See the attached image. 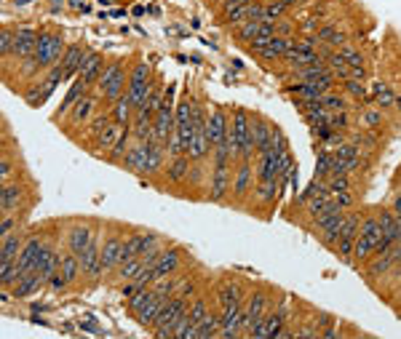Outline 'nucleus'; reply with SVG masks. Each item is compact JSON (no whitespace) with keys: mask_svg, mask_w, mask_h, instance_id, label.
Segmentation results:
<instances>
[{"mask_svg":"<svg viewBox=\"0 0 401 339\" xmlns=\"http://www.w3.org/2000/svg\"><path fill=\"white\" fill-rule=\"evenodd\" d=\"M129 72H132V59L129 56H112V59H107V65H105V70H102L100 75V83L94 86L107 104H112L115 99L126 94V88H129Z\"/></svg>","mask_w":401,"mask_h":339,"instance_id":"nucleus-1","label":"nucleus"},{"mask_svg":"<svg viewBox=\"0 0 401 339\" xmlns=\"http://www.w3.org/2000/svg\"><path fill=\"white\" fill-rule=\"evenodd\" d=\"M35 200H38V187H35L33 176H16L11 182H3V190H0V208L3 211L0 214L19 211V208H30L33 211Z\"/></svg>","mask_w":401,"mask_h":339,"instance_id":"nucleus-2","label":"nucleus"},{"mask_svg":"<svg viewBox=\"0 0 401 339\" xmlns=\"http://www.w3.org/2000/svg\"><path fill=\"white\" fill-rule=\"evenodd\" d=\"M105 107H107V102L100 97V91H97V88H91L89 94H86V97H80L78 102H75V107L67 112V118L59 123V129L65 131V136L75 139L80 129H83V126H86V123H89L97 112H102Z\"/></svg>","mask_w":401,"mask_h":339,"instance_id":"nucleus-3","label":"nucleus"},{"mask_svg":"<svg viewBox=\"0 0 401 339\" xmlns=\"http://www.w3.org/2000/svg\"><path fill=\"white\" fill-rule=\"evenodd\" d=\"M102 232H105V222H100V219H67L62 243H65L67 252L80 257Z\"/></svg>","mask_w":401,"mask_h":339,"instance_id":"nucleus-4","label":"nucleus"},{"mask_svg":"<svg viewBox=\"0 0 401 339\" xmlns=\"http://www.w3.org/2000/svg\"><path fill=\"white\" fill-rule=\"evenodd\" d=\"M255 185H257L255 161H249V158L235 161L233 190H230V206L238 208V211H246V208H249V200H252V193H255Z\"/></svg>","mask_w":401,"mask_h":339,"instance_id":"nucleus-5","label":"nucleus"},{"mask_svg":"<svg viewBox=\"0 0 401 339\" xmlns=\"http://www.w3.org/2000/svg\"><path fill=\"white\" fill-rule=\"evenodd\" d=\"M279 294H281V289H273L270 284H262V281L252 284L249 294H246V302H244V316H246L249 328L255 326L257 321L265 316L270 307L276 305ZM249 328H246V334H249Z\"/></svg>","mask_w":401,"mask_h":339,"instance_id":"nucleus-6","label":"nucleus"},{"mask_svg":"<svg viewBox=\"0 0 401 339\" xmlns=\"http://www.w3.org/2000/svg\"><path fill=\"white\" fill-rule=\"evenodd\" d=\"M153 80H156L153 67L145 62V56L134 54L132 56V72H129V88H126V94L132 97L134 107H137V109L145 104L147 94H150V88H153Z\"/></svg>","mask_w":401,"mask_h":339,"instance_id":"nucleus-7","label":"nucleus"},{"mask_svg":"<svg viewBox=\"0 0 401 339\" xmlns=\"http://www.w3.org/2000/svg\"><path fill=\"white\" fill-rule=\"evenodd\" d=\"M252 284L246 278H238L235 273H223L214 284V305L217 307H230V305H244L246 294H249Z\"/></svg>","mask_w":401,"mask_h":339,"instance_id":"nucleus-8","label":"nucleus"},{"mask_svg":"<svg viewBox=\"0 0 401 339\" xmlns=\"http://www.w3.org/2000/svg\"><path fill=\"white\" fill-rule=\"evenodd\" d=\"M67 51V43H65V35L59 33V30H51V27H43L41 33H38V45H35V59L41 62L43 70H51L54 65L62 62V56Z\"/></svg>","mask_w":401,"mask_h":339,"instance_id":"nucleus-9","label":"nucleus"},{"mask_svg":"<svg viewBox=\"0 0 401 339\" xmlns=\"http://www.w3.org/2000/svg\"><path fill=\"white\" fill-rule=\"evenodd\" d=\"M190 168H193V161H190L188 155L169 158L166 168H164L161 179L156 182V187H161V190H169V193H174V195L182 198V195H185V187H188Z\"/></svg>","mask_w":401,"mask_h":339,"instance_id":"nucleus-10","label":"nucleus"},{"mask_svg":"<svg viewBox=\"0 0 401 339\" xmlns=\"http://www.w3.org/2000/svg\"><path fill=\"white\" fill-rule=\"evenodd\" d=\"M188 313V299L185 296H169L164 307H161V313L156 318V326L150 328V334L158 339L164 337H174V323H177L179 318Z\"/></svg>","mask_w":401,"mask_h":339,"instance_id":"nucleus-11","label":"nucleus"},{"mask_svg":"<svg viewBox=\"0 0 401 339\" xmlns=\"http://www.w3.org/2000/svg\"><path fill=\"white\" fill-rule=\"evenodd\" d=\"M249 136H252V112L235 104V107H230V134H228V142H230L235 161L244 158V147Z\"/></svg>","mask_w":401,"mask_h":339,"instance_id":"nucleus-12","label":"nucleus"},{"mask_svg":"<svg viewBox=\"0 0 401 339\" xmlns=\"http://www.w3.org/2000/svg\"><path fill=\"white\" fill-rule=\"evenodd\" d=\"M281 190H284V187H281L279 179H273V182H257L246 211H249V214H260L262 219H270V211L276 208V200H279Z\"/></svg>","mask_w":401,"mask_h":339,"instance_id":"nucleus-13","label":"nucleus"},{"mask_svg":"<svg viewBox=\"0 0 401 339\" xmlns=\"http://www.w3.org/2000/svg\"><path fill=\"white\" fill-rule=\"evenodd\" d=\"M193 262L190 259V254L179 246V243L169 241L166 249H164V254H161V259L156 262V267H153V278H166V275H177L179 270H185V264ZM153 281V284H156Z\"/></svg>","mask_w":401,"mask_h":339,"instance_id":"nucleus-14","label":"nucleus"},{"mask_svg":"<svg viewBox=\"0 0 401 339\" xmlns=\"http://www.w3.org/2000/svg\"><path fill=\"white\" fill-rule=\"evenodd\" d=\"M228 134H230V109H225L223 104H214L209 118H206V136H209L212 147L223 144Z\"/></svg>","mask_w":401,"mask_h":339,"instance_id":"nucleus-15","label":"nucleus"},{"mask_svg":"<svg viewBox=\"0 0 401 339\" xmlns=\"http://www.w3.org/2000/svg\"><path fill=\"white\" fill-rule=\"evenodd\" d=\"M123 129H126V126H121V123H110L105 131L97 134L94 139H89V142L83 144V150H86V153H91L94 158H102V161H105V158H107V153H110L112 147H115V142L121 139Z\"/></svg>","mask_w":401,"mask_h":339,"instance_id":"nucleus-16","label":"nucleus"},{"mask_svg":"<svg viewBox=\"0 0 401 339\" xmlns=\"http://www.w3.org/2000/svg\"><path fill=\"white\" fill-rule=\"evenodd\" d=\"M276 129H279V126L270 121L267 115H262V112H252V136H255L257 155H262V153H267V150H270Z\"/></svg>","mask_w":401,"mask_h":339,"instance_id":"nucleus-17","label":"nucleus"},{"mask_svg":"<svg viewBox=\"0 0 401 339\" xmlns=\"http://www.w3.org/2000/svg\"><path fill=\"white\" fill-rule=\"evenodd\" d=\"M89 45L83 43V41H78V43H67V51L65 56H62V70H65V77L67 80H75L80 72V67H83V62H86V56H89Z\"/></svg>","mask_w":401,"mask_h":339,"instance_id":"nucleus-18","label":"nucleus"},{"mask_svg":"<svg viewBox=\"0 0 401 339\" xmlns=\"http://www.w3.org/2000/svg\"><path fill=\"white\" fill-rule=\"evenodd\" d=\"M48 281H46L43 275L38 273V270H30V273H24L11 289H6V291H11V299H30L35 296L38 291H43Z\"/></svg>","mask_w":401,"mask_h":339,"instance_id":"nucleus-19","label":"nucleus"},{"mask_svg":"<svg viewBox=\"0 0 401 339\" xmlns=\"http://www.w3.org/2000/svg\"><path fill=\"white\" fill-rule=\"evenodd\" d=\"M89 91H91L89 83H86V80H80V77H75V80L70 83V91H67V94H65V99H62V104H59V107H56V112H54V115H51V121H54V123H62V121H65V118H67V112H70V109L75 107V102H78L80 97H86Z\"/></svg>","mask_w":401,"mask_h":339,"instance_id":"nucleus-20","label":"nucleus"},{"mask_svg":"<svg viewBox=\"0 0 401 339\" xmlns=\"http://www.w3.org/2000/svg\"><path fill=\"white\" fill-rule=\"evenodd\" d=\"M16 30V43H14V56L11 59H27V56L35 54V45H38V33L35 27H27V24H19L14 27ZM9 62V59H6Z\"/></svg>","mask_w":401,"mask_h":339,"instance_id":"nucleus-21","label":"nucleus"},{"mask_svg":"<svg viewBox=\"0 0 401 339\" xmlns=\"http://www.w3.org/2000/svg\"><path fill=\"white\" fill-rule=\"evenodd\" d=\"M54 88H56V83H51V80L43 75V77H38V80H33L30 86L22 88V99L30 107H43L46 99L54 94Z\"/></svg>","mask_w":401,"mask_h":339,"instance_id":"nucleus-22","label":"nucleus"},{"mask_svg":"<svg viewBox=\"0 0 401 339\" xmlns=\"http://www.w3.org/2000/svg\"><path fill=\"white\" fill-rule=\"evenodd\" d=\"M142 270H145V259H142V257L126 259V262H121L110 275H107V284L121 286V284H129V281H137V278L142 275Z\"/></svg>","mask_w":401,"mask_h":339,"instance_id":"nucleus-23","label":"nucleus"},{"mask_svg":"<svg viewBox=\"0 0 401 339\" xmlns=\"http://www.w3.org/2000/svg\"><path fill=\"white\" fill-rule=\"evenodd\" d=\"M358 112V126L361 129H369V131H380V129H385L388 126V109L378 107V104H361V107L356 109Z\"/></svg>","mask_w":401,"mask_h":339,"instance_id":"nucleus-24","label":"nucleus"},{"mask_svg":"<svg viewBox=\"0 0 401 339\" xmlns=\"http://www.w3.org/2000/svg\"><path fill=\"white\" fill-rule=\"evenodd\" d=\"M145 158H147V142H137V139H134L132 147H129V153H126V158L121 161L118 168H123V171H129V174L142 179V171H145Z\"/></svg>","mask_w":401,"mask_h":339,"instance_id":"nucleus-25","label":"nucleus"},{"mask_svg":"<svg viewBox=\"0 0 401 339\" xmlns=\"http://www.w3.org/2000/svg\"><path fill=\"white\" fill-rule=\"evenodd\" d=\"M27 235H30V230L24 227V230H16V232H11V235H6V238H3V243H0V264L16 262V259H19L24 243H27Z\"/></svg>","mask_w":401,"mask_h":339,"instance_id":"nucleus-26","label":"nucleus"},{"mask_svg":"<svg viewBox=\"0 0 401 339\" xmlns=\"http://www.w3.org/2000/svg\"><path fill=\"white\" fill-rule=\"evenodd\" d=\"M375 214H378V222H380V230H383V238H388V241L399 243V230H401V219L390 211L388 203H380L375 206Z\"/></svg>","mask_w":401,"mask_h":339,"instance_id":"nucleus-27","label":"nucleus"},{"mask_svg":"<svg viewBox=\"0 0 401 339\" xmlns=\"http://www.w3.org/2000/svg\"><path fill=\"white\" fill-rule=\"evenodd\" d=\"M105 65H107V56L100 54V51H89V56H86V62H83V67H80L78 77L80 80H86L91 88L100 83V75L102 70H105Z\"/></svg>","mask_w":401,"mask_h":339,"instance_id":"nucleus-28","label":"nucleus"},{"mask_svg":"<svg viewBox=\"0 0 401 339\" xmlns=\"http://www.w3.org/2000/svg\"><path fill=\"white\" fill-rule=\"evenodd\" d=\"M59 273L65 275V281L70 284V289H78L83 284V270H80V257L73 252L62 254V264H59Z\"/></svg>","mask_w":401,"mask_h":339,"instance_id":"nucleus-29","label":"nucleus"},{"mask_svg":"<svg viewBox=\"0 0 401 339\" xmlns=\"http://www.w3.org/2000/svg\"><path fill=\"white\" fill-rule=\"evenodd\" d=\"M153 291H156V289H153ZM166 299H169V296H161L156 291V296H153V299H150V302H147V305L142 307L137 316H134V321L145 328V331H150V328L156 326V318H158V313H161V307H164V302H166Z\"/></svg>","mask_w":401,"mask_h":339,"instance_id":"nucleus-30","label":"nucleus"},{"mask_svg":"<svg viewBox=\"0 0 401 339\" xmlns=\"http://www.w3.org/2000/svg\"><path fill=\"white\" fill-rule=\"evenodd\" d=\"M188 158L193 163H200V161H209V158H212V142H209L206 131H196V136L190 139Z\"/></svg>","mask_w":401,"mask_h":339,"instance_id":"nucleus-31","label":"nucleus"},{"mask_svg":"<svg viewBox=\"0 0 401 339\" xmlns=\"http://www.w3.org/2000/svg\"><path fill=\"white\" fill-rule=\"evenodd\" d=\"M110 107V115L115 123H121V126H129L134 118V112H137V107H134V102L129 94H123V97H118L112 104H107Z\"/></svg>","mask_w":401,"mask_h":339,"instance_id":"nucleus-32","label":"nucleus"},{"mask_svg":"<svg viewBox=\"0 0 401 339\" xmlns=\"http://www.w3.org/2000/svg\"><path fill=\"white\" fill-rule=\"evenodd\" d=\"M337 88L346 94L348 99H353V102H361V104H367L369 102V88H367V80H356V77H348L343 83H337Z\"/></svg>","mask_w":401,"mask_h":339,"instance_id":"nucleus-33","label":"nucleus"},{"mask_svg":"<svg viewBox=\"0 0 401 339\" xmlns=\"http://www.w3.org/2000/svg\"><path fill=\"white\" fill-rule=\"evenodd\" d=\"M134 142V134H132V126H126L121 134V139L115 142V147H112L110 153H107V158H105V163L110 166H121V161L126 158V153H129V147H132Z\"/></svg>","mask_w":401,"mask_h":339,"instance_id":"nucleus-34","label":"nucleus"},{"mask_svg":"<svg viewBox=\"0 0 401 339\" xmlns=\"http://www.w3.org/2000/svg\"><path fill=\"white\" fill-rule=\"evenodd\" d=\"M369 102H375L378 107L383 109H393V102H396V91L388 86V83H375V86L369 88Z\"/></svg>","mask_w":401,"mask_h":339,"instance_id":"nucleus-35","label":"nucleus"},{"mask_svg":"<svg viewBox=\"0 0 401 339\" xmlns=\"http://www.w3.org/2000/svg\"><path fill=\"white\" fill-rule=\"evenodd\" d=\"M129 126H132V134L137 142H150L153 139V118H145L142 112H134Z\"/></svg>","mask_w":401,"mask_h":339,"instance_id":"nucleus-36","label":"nucleus"},{"mask_svg":"<svg viewBox=\"0 0 401 339\" xmlns=\"http://www.w3.org/2000/svg\"><path fill=\"white\" fill-rule=\"evenodd\" d=\"M153 296H156V291H153V286H145V289H137V291H134L132 296H126V310H129V316H137V313H139V310H142V307L147 305V302H150V299H153Z\"/></svg>","mask_w":401,"mask_h":339,"instance_id":"nucleus-37","label":"nucleus"},{"mask_svg":"<svg viewBox=\"0 0 401 339\" xmlns=\"http://www.w3.org/2000/svg\"><path fill=\"white\" fill-rule=\"evenodd\" d=\"M332 161H334V153L329 147H319V155H316V168H313V176L316 179H329L332 176Z\"/></svg>","mask_w":401,"mask_h":339,"instance_id":"nucleus-38","label":"nucleus"},{"mask_svg":"<svg viewBox=\"0 0 401 339\" xmlns=\"http://www.w3.org/2000/svg\"><path fill=\"white\" fill-rule=\"evenodd\" d=\"M220 328H223V323H220V310L214 307L209 316L203 318L198 323V339H214L220 337Z\"/></svg>","mask_w":401,"mask_h":339,"instance_id":"nucleus-39","label":"nucleus"},{"mask_svg":"<svg viewBox=\"0 0 401 339\" xmlns=\"http://www.w3.org/2000/svg\"><path fill=\"white\" fill-rule=\"evenodd\" d=\"M260 30H262V22H241L238 27H233L230 33H233L235 43L246 45V43H252L257 35H260Z\"/></svg>","mask_w":401,"mask_h":339,"instance_id":"nucleus-40","label":"nucleus"},{"mask_svg":"<svg viewBox=\"0 0 401 339\" xmlns=\"http://www.w3.org/2000/svg\"><path fill=\"white\" fill-rule=\"evenodd\" d=\"M174 337L177 339H198V323L190 318V313H185V316L174 323Z\"/></svg>","mask_w":401,"mask_h":339,"instance_id":"nucleus-41","label":"nucleus"},{"mask_svg":"<svg viewBox=\"0 0 401 339\" xmlns=\"http://www.w3.org/2000/svg\"><path fill=\"white\" fill-rule=\"evenodd\" d=\"M24 275V270L19 267V262H3L0 264V286L3 289H11L19 278Z\"/></svg>","mask_w":401,"mask_h":339,"instance_id":"nucleus-42","label":"nucleus"},{"mask_svg":"<svg viewBox=\"0 0 401 339\" xmlns=\"http://www.w3.org/2000/svg\"><path fill=\"white\" fill-rule=\"evenodd\" d=\"M14 43H16V30L9 27V24H3V30H0V54H3V62L14 56Z\"/></svg>","mask_w":401,"mask_h":339,"instance_id":"nucleus-43","label":"nucleus"},{"mask_svg":"<svg viewBox=\"0 0 401 339\" xmlns=\"http://www.w3.org/2000/svg\"><path fill=\"white\" fill-rule=\"evenodd\" d=\"M289 14V9L284 6V0H267L265 3V19L262 22H279Z\"/></svg>","mask_w":401,"mask_h":339,"instance_id":"nucleus-44","label":"nucleus"},{"mask_svg":"<svg viewBox=\"0 0 401 339\" xmlns=\"http://www.w3.org/2000/svg\"><path fill=\"white\" fill-rule=\"evenodd\" d=\"M252 0H223L220 6H217V19L223 22V19H228L233 11H238V9H244V6H249Z\"/></svg>","mask_w":401,"mask_h":339,"instance_id":"nucleus-45","label":"nucleus"},{"mask_svg":"<svg viewBox=\"0 0 401 339\" xmlns=\"http://www.w3.org/2000/svg\"><path fill=\"white\" fill-rule=\"evenodd\" d=\"M276 35H279V38H294V35H297V22H292L287 16L279 19V22H276Z\"/></svg>","mask_w":401,"mask_h":339,"instance_id":"nucleus-46","label":"nucleus"},{"mask_svg":"<svg viewBox=\"0 0 401 339\" xmlns=\"http://www.w3.org/2000/svg\"><path fill=\"white\" fill-rule=\"evenodd\" d=\"M332 200L340 208H346V211H348V208H356L358 206V200H356V195H353V190H348V193H334Z\"/></svg>","mask_w":401,"mask_h":339,"instance_id":"nucleus-47","label":"nucleus"},{"mask_svg":"<svg viewBox=\"0 0 401 339\" xmlns=\"http://www.w3.org/2000/svg\"><path fill=\"white\" fill-rule=\"evenodd\" d=\"M388 206H390V211H393V214L401 219V190H393V193H390Z\"/></svg>","mask_w":401,"mask_h":339,"instance_id":"nucleus-48","label":"nucleus"},{"mask_svg":"<svg viewBox=\"0 0 401 339\" xmlns=\"http://www.w3.org/2000/svg\"><path fill=\"white\" fill-rule=\"evenodd\" d=\"M313 0H284V6L289 9V11H294V9H302V6H311Z\"/></svg>","mask_w":401,"mask_h":339,"instance_id":"nucleus-49","label":"nucleus"},{"mask_svg":"<svg viewBox=\"0 0 401 339\" xmlns=\"http://www.w3.org/2000/svg\"><path fill=\"white\" fill-rule=\"evenodd\" d=\"M393 107H396V109L401 112V94H396V102H393Z\"/></svg>","mask_w":401,"mask_h":339,"instance_id":"nucleus-50","label":"nucleus"},{"mask_svg":"<svg viewBox=\"0 0 401 339\" xmlns=\"http://www.w3.org/2000/svg\"><path fill=\"white\" fill-rule=\"evenodd\" d=\"M220 3H223V0H214V6H220Z\"/></svg>","mask_w":401,"mask_h":339,"instance_id":"nucleus-51","label":"nucleus"},{"mask_svg":"<svg viewBox=\"0 0 401 339\" xmlns=\"http://www.w3.org/2000/svg\"><path fill=\"white\" fill-rule=\"evenodd\" d=\"M399 241H401V230H399Z\"/></svg>","mask_w":401,"mask_h":339,"instance_id":"nucleus-52","label":"nucleus"},{"mask_svg":"<svg viewBox=\"0 0 401 339\" xmlns=\"http://www.w3.org/2000/svg\"><path fill=\"white\" fill-rule=\"evenodd\" d=\"M399 174H401V171H399Z\"/></svg>","mask_w":401,"mask_h":339,"instance_id":"nucleus-53","label":"nucleus"}]
</instances>
